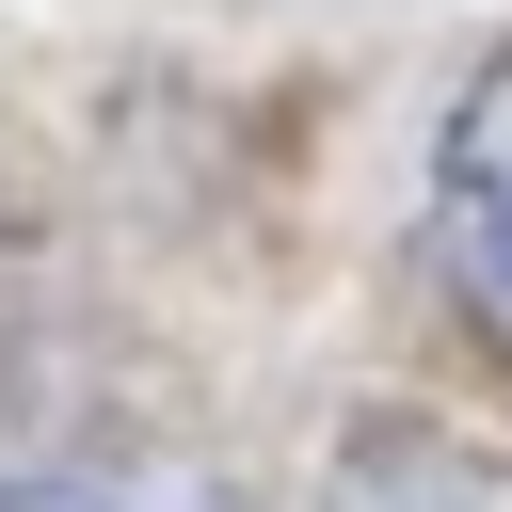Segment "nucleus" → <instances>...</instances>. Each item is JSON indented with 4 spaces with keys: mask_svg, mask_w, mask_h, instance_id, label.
Masks as SVG:
<instances>
[{
    "mask_svg": "<svg viewBox=\"0 0 512 512\" xmlns=\"http://www.w3.org/2000/svg\"><path fill=\"white\" fill-rule=\"evenodd\" d=\"M0 512H224V480L208 464H160V448H80V464L0 480Z\"/></svg>",
    "mask_w": 512,
    "mask_h": 512,
    "instance_id": "3",
    "label": "nucleus"
},
{
    "mask_svg": "<svg viewBox=\"0 0 512 512\" xmlns=\"http://www.w3.org/2000/svg\"><path fill=\"white\" fill-rule=\"evenodd\" d=\"M432 256H448V288L480 304V336L512 352V48L448 96V128H432Z\"/></svg>",
    "mask_w": 512,
    "mask_h": 512,
    "instance_id": "1",
    "label": "nucleus"
},
{
    "mask_svg": "<svg viewBox=\"0 0 512 512\" xmlns=\"http://www.w3.org/2000/svg\"><path fill=\"white\" fill-rule=\"evenodd\" d=\"M304 512H512V448L432 432V416H368V432H336Z\"/></svg>",
    "mask_w": 512,
    "mask_h": 512,
    "instance_id": "2",
    "label": "nucleus"
}]
</instances>
